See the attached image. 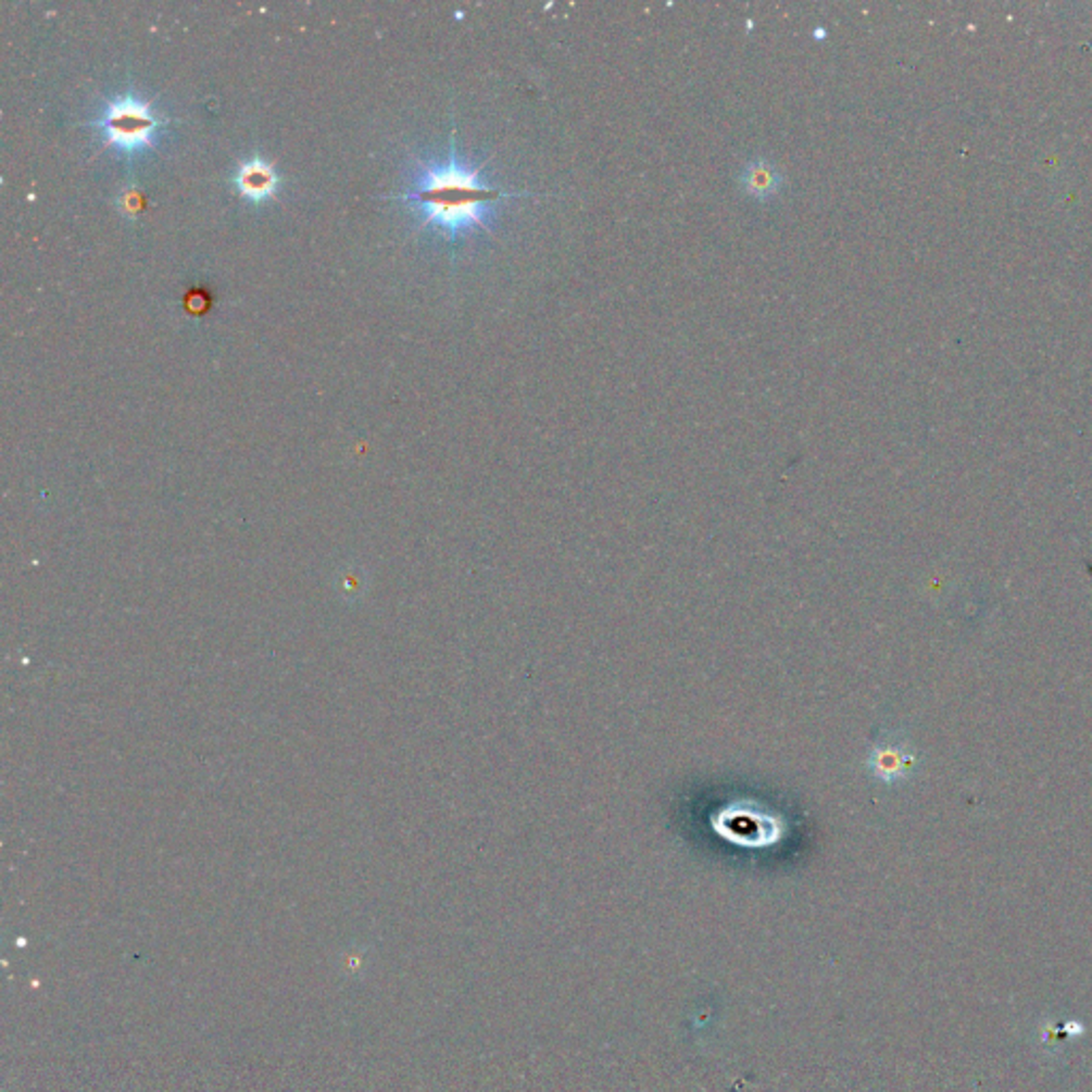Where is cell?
I'll list each match as a JSON object with an SVG mask.
<instances>
[{"label":"cell","mask_w":1092,"mask_h":1092,"mask_svg":"<svg viewBox=\"0 0 1092 1092\" xmlns=\"http://www.w3.org/2000/svg\"><path fill=\"white\" fill-rule=\"evenodd\" d=\"M482 170L485 163L472 167L460 161L455 139H451V154L444 163L423 167L410 192L389 199L410 203L425 225L442 230L451 239L474 229L489 230L504 199L536 194L491 186L485 181Z\"/></svg>","instance_id":"obj_1"},{"label":"cell","mask_w":1092,"mask_h":1092,"mask_svg":"<svg viewBox=\"0 0 1092 1092\" xmlns=\"http://www.w3.org/2000/svg\"><path fill=\"white\" fill-rule=\"evenodd\" d=\"M92 124L103 130L108 143L115 150L137 154L154 143V137L165 126V120L152 110L150 103L133 95H124L108 103L103 115Z\"/></svg>","instance_id":"obj_2"},{"label":"cell","mask_w":1092,"mask_h":1092,"mask_svg":"<svg viewBox=\"0 0 1092 1092\" xmlns=\"http://www.w3.org/2000/svg\"><path fill=\"white\" fill-rule=\"evenodd\" d=\"M868 775L888 788L909 781L918 766V753L899 732H883L866 753Z\"/></svg>","instance_id":"obj_3"},{"label":"cell","mask_w":1092,"mask_h":1092,"mask_svg":"<svg viewBox=\"0 0 1092 1092\" xmlns=\"http://www.w3.org/2000/svg\"><path fill=\"white\" fill-rule=\"evenodd\" d=\"M278 186H280L278 173L267 161L259 156L241 163L239 170L235 172V188L252 203L269 201L276 194Z\"/></svg>","instance_id":"obj_4"},{"label":"cell","mask_w":1092,"mask_h":1092,"mask_svg":"<svg viewBox=\"0 0 1092 1092\" xmlns=\"http://www.w3.org/2000/svg\"><path fill=\"white\" fill-rule=\"evenodd\" d=\"M739 181L749 197L757 201H770L783 188V173L766 159H753L743 167Z\"/></svg>","instance_id":"obj_5"},{"label":"cell","mask_w":1092,"mask_h":1092,"mask_svg":"<svg viewBox=\"0 0 1092 1092\" xmlns=\"http://www.w3.org/2000/svg\"><path fill=\"white\" fill-rule=\"evenodd\" d=\"M199 290H201V288H199ZM199 290L194 288V290H190V292H188V297H186V310H188V312H192V314H203V312H208V310H210V305H212L210 294H208V292H199Z\"/></svg>","instance_id":"obj_6"},{"label":"cell","mask_w":1092,"mask_h":1092,"mask_svg":"<svg viewBox=\"0 0 1092 1092\" xmlns=\"http://www.w3.org/2000/svg\"><path fill=\"white\" fill-rule=\"evenodd\" d=\"M143 205H146V201H143V199H141V194H139V192H135V190H133V192H128V194L124 197V201H122V208H124V210H128V212H133V214L141 212V210H143Z\"/></svg>","instance_id":"obj_7"}]
</instances>
